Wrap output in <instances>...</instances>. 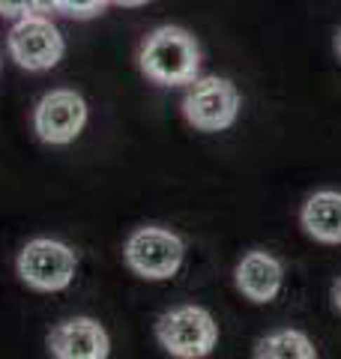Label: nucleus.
<instances>
[{"mask_svg": "<svg viewBox=\"0 0 341 359\" xmlns=\"http://www.w3.org/2000/svg\"><path fill=\"white\" fill-rule=\"evenodd\" d=\"M141 72L156 84H192L201 69V48L189 30L165 25L144 39L138 51Z\"/></svg>", "mask_w": 341, "mask_h": 359, "instance_id": "nucleus-1", "label": "nucleus"}, {"mask_svg": "<svg viewBox=\"0 0 341 359\" xmlns=\"http://www.w3.org/2000/svg\"><path fill=\"white\" fill-rule=\"evenodd\" d=\"M156 339L170 356L201 359L210 356L219 341V327L213 314L201 306H177L165 311L156 323Z\"/></svg>", "mask_w": 341, "mask_h": 359, "instance_id": "nucleus-2", "label": "nucleus"}, {"mask_svg": "<svg viewBox=\"0 0 341 359\" xmlns=\"http://www.w3.org/2000/svg\"><path fill=\"white\" fill-rule=\"evenodd\" d=\"M240 90L234 81L219 75L195 78L186 90L183 114L198 132H225L240 117Z\"/></svg>", "mask_w": 341, "mask_h": 359, "instance_id": "nucleus-3", "label": "nucleus"}, {"mask_svg": "<svg viewBox=\"0 0 341 359\" xmlns=\"http://www.w3.org/2000/svg\"><path fill=\"white\" fill-rule=\"evenodd\" d=\"M123 257H126V264L135 276L147 278V282H165V278L180 273L186 257V245L174 231L147 224V228H138L126 240Z\"/></svg>", "mask_w": 341, "mask_h": 359, "instance_id": "nucleus-4", "label": "nucleus"}, {"mask_svg": "<svg viewBox=\"0 0 341 359\" xmlns=\"http://www.w3.org/2000/svg\"><path fill=\"white\" fill-rule=\"evenodd\" d=\"M78 257L60 240H30L18 255V276L33 290H63L72 285Z\"/></svg>", "mask_w": 341, "mask_h": 359, "instance_id": "nucleus-5", "label": "nucleus"}, {"mask_svg": "<svg viewBox=\"0 0 341 359\" xmlns=\"http://www.w3.org/2000/svg\"><path fill=\"white\" fill-rule=\"evenodd\" d=\"M63 51L66 45L60 30L39 13L21 15L15 21V27L9 30V54H13V60L18 66H25L30 72H42L57 66Z\"/></svg>", "mask_w": 341, "mask_h": 359, "instance_id": "nucleus-6", "label": "nucleus"}, {"mask_svg": "<svg viewBox=\"0 0 341 359\" xmlns=\"http://www.w3.org/2000/svg\"><path fill=\"white\" fill-rule=\"evenodd\" d=\"M87 123V102L75 90H51L45 93L33 114V126L45 144H63L75 141Z\"/></svg>", "mask_w": 341, "mask_h": 359, "instance_id": "nucleus-7", "label": "nucleus"}, {"mask_svg": "<svg viewBox=\"0 0 341 359\" xmlns=\"http://www.w3.org/2000/svg\"><path fill=\"white\" fill-rule=\"evenodd\" d=\"M234 285L248 302L264 306V302H272L281 294L284 266L276 255H269L264 249H252L240 257V264H236Z\"/></svg>", "mask_w": 341, "mask_h": 359, "instance_id": "nucleus-8", "label": "nucleus"}, {"mask_svg": "<svg viewBox=\"0 0 341 359\" xmlns=\"http://www.w3.org/2000/svg\"><path fill=\"white\" fill-rule=\"evenodd\" d=\"M48 351L60 359H105L111 341L93 318H72L48 332Z\"/></svg>", "mask_w": 341, "mask_h": 359, "instance_id": "nucleus-9", "label": "nucleus"}, {"mask_svg": "<svg viewBox=\"0 0 341 359\" xmlns=\"http://www.w3.org/2000/svg\"><path fill=\"white\" fill-rule=\"evenodd\" d=\"M300 224L314 243L341 245V192L321 189L309 195L300 210Z\"/></svg>", "mask_w": 341, "mask_h": 359, "instance_id": "nucleus-10", "label": "nucleus"}, {"mask_svg": "<svg viewBox=\"0 0 341 359\" xmlns=\"http://www.w3.org/2000/svg\"><path fill=\"white\" fill-rule=\"evenodd\" d=\"M255 356L258 359H317V347L305 332L288 327L258 339Z\"/></svg>", "mask_w": 341, "mask_h": 359, "instance_id": "nucleus-11", "label": "nucleus"}, {"mask_svg": "<svg viewBox=\"0 0 341 359\" xmlns=\"http://www.w3.org/2000/svg\"><path fill=\"white\" fill-rule=\"evenodd\" d=\"M108 4L111 0H60V13L75 18H90V15H99Z\"/></svg>", "mask_w": 341, "mask_h": 359, "instance_id": "nucleus-12", "label": "nucleus"}, {"mask_svg": "<svg viewBox=\"0 0 341 359\" xmlns=\"http://www.w3.org/2000/svg\"><path fill=\"white\" fill-rule=\"evenodd\" d=\"M33 13V0H0V15L6 18H21Z\"/></svg>", "mask_w": 341, "mask_h": 359, "instance_id": "nucleus-13", "label": "nucleus"}, {"mask_svg": "<svg viewBox=\"0 0 341 359\" xmlns=\"http://www.w3.org/2000/svg\"><path fill=\"white\" fill-rule=\"evenodd\" d=\"M60 0H33V13H57Z\"/></svg>", "mask_w": 341, "mask_h": 359, "instance_id": "nucleus-14", "label": "nucleus"}, {"mask_svg": "<svg viewBox=\"0 0 341 359\" xmlns=\"http://www.w3.org/2000/svg\"><path fill=\"white\" fill-rule=\"evenodd\" d=\"M333 302H335V309H338V314H341V278L333 285Z\"/></svg>", "mask_w": 341, "mask_h": 359, "instance_id": "nucleus-15", "label": "nucleus"}, {"mask_svg": "<svg viewBox=\"0 0 341 359\" xmlns=\"http://www.w3.org/2000/svg\"><path fill=\"white\" fill-rule=\"evenodd\" d=\"M111 4H117V6H144V4H150V0H111Z\"/></svg>", "mask_w": 341, "mask_h": 359, "instance_id": "nucleus-16", "label": "nucleus"}, {"mask_svg": "<svg viewBox=\"0 0 341 359\" xmlns=\"http://www.w3.org/2000/svg\"><path fill=\"white\" fill-rule=\"evenodd\" d=\"M335 54H338V60H341V30L335 33Z\"/></svg>", "mask_w": 341, "mask_h": 359, "instance_id": "nucleus-17", "label": "nucleus"}]
</instances>
